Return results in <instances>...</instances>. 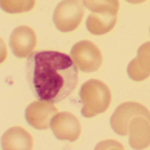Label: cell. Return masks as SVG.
<instances>
[{"instance_id": "2", "label": "cell", "mask_w": 150, "mask_h": 150, "mask_svg": "<svg viewBox=\"0 0 150 150\" xmlns=\"http://www.w3.org/2000/svg\"><path fill=\"white\" fill-rule=\"evenodd\" d=\"M83 107L81 114L85 117H93L107 110L111 102V93L108 86L98 80H89L80 90Z\"/></svg>"}, {"instance_id": "11", "label": "cell", "mask_w": 150, "mask_h": 150, "mask_svg": "<svg viewBox=\"0 0 150 150\" xmlns=\"http://www.w3.org/2000/svg\"><path fill=\"white\" fill-rule=\"evenodd\" d=\"M15 139L3 138L1 139V144L3 149H31L33 146V139L31 135L21 127H13L4 133Z\"/></svg>"}, {"instance_id": "12", "label": "cell", "mask_w": 150, "mask_h": 150, "mask_svg": "<svg viewBox=\"0 0 150 150\" xmlns=\"http://www.w3.org/2000/svg\"><path fill=\"white\" fill-rule=\"evenodd\" d=\"M116 15L92 13L87 19L86 27L91 34L96 35H102L112 30L116 25Z\"/></svg>"}, {"instance_id": "4", "label": "cell", "mask_w": 150, "mask_h": 150, "mask_svg": "<svg viewBox=\"0 0 150 150\" xmlns=\"http://www.w3.org/2000/svg\"><path fill=\"white\" fill-rule=\"evenodd\" d=\"M71 57L77 67L84 72L97 71L103 63L101 50L95 43L87 40L81 41L72 46Z\"/></svg>"}, {"instance_id": "14", "label": "cell", "mask_w": 150, "mask_h": 150, "mask_svg": "<svg viewBox=\"0 0 150 150\" xmlns=\"http://www.w3.org/2000/svg\"><path fill=\"white\" fill-rule=\"evenodd\" d=\"M7 51H6V47L3 40L0 38V64L3 63L6 57Z\"/></svg>"}, {"instance_id": "16", "label": "cell", "mask_w": 150, "mask_h": 150, "mask_svg": "<svg viewBox=\"0 0 150 150\" xmlns=\"http://www.w3.org/2000/svg\"><path fill=\"white\" fill-rule=\"evenodd\" d=\"M149 32H150V28H149Z\"/></svg>"}, {"instance_id": "13", "label": "cell", "mask_w": 150, "mask_h": 150, "mask_svg": "<svg viewBox=\"0 0 150 150\" xmlns=\"http://www.w3.org/2000/svg\"><path fill=\"white\" fill-rule=\"evenodd\" d=\"M84 6L92 13L116 15L119 9L118 0H83Z\"/></svg>"}, {"instance_id": "6", "label": "cell", "mask_w": 150, "mask_h": 150, "mask_svg": "<svg viewBox=\"0 0 150 150\" xmlns=\"http://www.w3.org/2000/svg\"><path fill=\"white\" fill-rule=\"evenodd\" d=\"M50 126L56 138L61 140H77L81 131L79 119L66 111L57 113L51 119Z\"/></svg>"}, {"instance_id": "1", "label": "cell", "mask_w": 150, "mask_h": 150, "mask_svg": "<svg viewBox=\"0 0 150 150\" xmlns=\"http://www.w3.org/2000/svg\"><path fill=\"white\" fill-rule=\"evenodd\" d=\"M26 77L37 100L56 103L74 90L79 75L77 65L67 54L43 50L34 51L28 56Z\"/></svg>"}, {"instance_id": "10", "label": "cell", "mask_w": 150, "mask_h": 150, "mask_svg": "<svg viewBox=\"0 0 150 150\" xmlns=\"http://www.w3.org/2000/svg\"><path fill=\"white\" fill-rule=\"evenodd\" d=\"M128 134L132 148H146L150 145V121L143 116L135 117L129 124Z\"/></svg>"}, {"instance_id": "7", "label": "cell", "mask_w": 150, "mask_h": 150, "mask_svg": "<svg viewBox=\"0 0 150 150\" xmlns=\"http://www.w3.org/2000/svg\"><path fill=\"white\" fill-rule=\"evenodd\" d=\"M57 113L53 103L44 101L32 103L26 110L25 116L28 123L37 130L49 128L50 121Z\"/></svg>"}, {"instance_id": "5", "label": "cell", "mask_w": 150, "mask_h": 150, "mask_svg": "<svg viewBox=\"0 0 150 150\" xmlns=\"http://www.w3.org/2000/svg\"><path fill=\"white\" fill-rule=\"evenodd\" d=\"M138 116H143L150 121V112L145 106L133 102L122 103L110 117L111 128L119 135H127L131 120Z\"/></svg>"}, {"instance_id": "3", "label": "cell", "mask_w": 150, "mask_h": 150, "mask_svg": "<svg viewBox=\"0 0 150 150\" xmlns=\"http://www.w3.org/2000/svg\"><path fill=\"white\" fill-rule=\"evenodd\" d=\"M84 6L81 0H63L53 13V22L56 28L64 33L75 30L82 21Z\"/></svg>"}, {"instance_id": "8", "label": "cell", "mask_w": 150, "mask_h": 150, "mask_svg": "<svg viewBox=\"0 0 150 150\" xmlns=\"http://www.w3.org/2000/svg\"><path fill=\"white\" fill-rule=\"evenodd\" d=\"M36 45V35L35 31L27 27L16 28L10 37V47L17 57L23 58L28 57Z\"/></svg>"}, {"instance_id": "9", "label": "cell", "mask_w": 150, "mask_h": 150, "mask_svg": "<svg viewBox=\"0 0 150 150\" xmlns=\"http://www.w3.org/2000/svg\"><path fill=\"white\" fill-rule=\"evenodd\" d=\"M128 76L135 81H141L150 76V42L143 43L137 52V57L127 66Z\"/></svg>"}, {"instance_id": "15", "label": "cell", "mask_w": 150, "mask_h": 150, "mask_svg": "<svg viewBox=\"0 0 150 150\" xmlns=\"http://www.w3.org/2000/svg\"><path fill=\"white\" fill-rule=\"evenodd\" d=\"M126 1H127L128 3H130V4H134V5H136V4L143 3V2L146 1V0H126Z\"/></svg>"}]
</instances>
